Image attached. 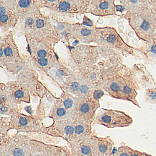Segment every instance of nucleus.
<instances>
[{"label": "nucleus", "mask_w": 156, "mask_h": 156, "mask_svg": "<svg viewBox=\"0 0 156 156\" xmlns=\"http://www.w3.org/2000/svg\"><path fill=\"white\" fill-rule=\"evenodd\" d=\"M136 50L146 62L156 65V33L148 41L143 43L140 47L136 48Z\"/></svg>", "instance_id": "cd10ccee"}, {"label": "nucleus", "mask_w": 156, "mask_h": 156, "mask_svg": "<svg viewBox=\"0 0 156 156\" xmlns=\"http://www.w3.org/2000/svg\"><path fill=\"white\" fill-rule=\"evenodd\" d=\"M34 117L39 120H41V121H43V120L46 117L45 116V101H44V98L40 99V103L39 105L37 106V109L35 113L33 114Z\"/></svg>", "instance_id": "c9c22d12"}, {"label": "nucleus", "mask_w": 156, "mask_h": 156, "mask_svg": "<svg viewBox=\"0 0 156 156\" xmlns=\"http://www.w3.org/2000/svg\"><path fill=\"white\" fill-rule=\"evenodd\" d=\"M140 81L136 72L135 67H127L126 71L125 80H124L122 91V99L130 101L134 105L140 108L137 101V91L140 89Z\"/></svg>", "instance_id": "ddd939ff"}, {"label": "nucleus", "mask_w": 156, "mask_h": 156, "mask_svg": "<svg viewBox=\"0 0 156 156\" xmlns=\"http://www.w3.org/2000/svg\"><path fill=\"white\" fill-rule=\"evenodd\" d=\"M73 121L74 133L72 137H80V136H91L93 135L91 124L87 121L80 119H72Z\"/></svg>", "instance_id": "2f4dec72"}, {"label": "nucleus", "mask_w": 156, "mask_h": 156, "mask_svg": "<svg viewBox=\"0 0 156 156\" xmlns=\"http://www.w3.org/2000/svg\"><path fill=\"white\" fill-rule=\"evenodd\" d=\"M48 117L55 121L64 119H71L72 113L63 106L61 98H56L53 101L51 109H50Z\"/></svg>", "instance_id": "c85d7f7f"}, {"label": "nucleus", "mask_w": 156, "mask_h": 156, "mask_svg": "<svg viewBox=\"0 0 156 156\" xmlns=\"http://www.w3.org/2000/svg\"><path fill=\"white\" fill-rule=\"evenodd\" d=\"M60 98H61L63 106L69 112H71V113H73V109H74L75 106L76 96H75V95H72V94L69 93H67V92L62 91V93Z\"/></svg>", "instance_id": "473e14b6"}, {"label": "nucleus", "mask_w": 156, "mask_h": 156, "mask_svg": "<svg viewBox=\"0 0 156 156\" xmlns=\"http://www.w3.org/2000/svg\"><path fill=\"white\" fill-rule=\"evenodd\" d=\"M89 0H58L56 5L49 9L51 18L62 19L66 16L74 15L75 14L89 13Z\"/></svg>", "instance_id": "6e6552de"}, {"label": "nucleus", "mask_w": 156, "mask_h": 156, "mask_svg": "<svg viewBox=\"0 0 156 156\" xmlns=\"http://www.w3.org/2000/svg\"><path fill=\"white\" fill-rule=\"evenodd\" d=\"M13 111H20V109L9 96L7 85L0 83V113L1 116H9Z\"/></svg>", "instance_id": "393cba45"}, {"label": "nucleus", "mask_w": 156, "mask_h": 156, "mask_svg": "<svg viewBox=\"0 0 156 156\" xmlns=\"http://www.w3.org/2000/svg\"><path fill=\"white\" fill-rule=\"evenodd\" d=\"M6 85L9 96L17 105H20L23 103H30L32 96L30 92L23 84L16 80H9Z\"/></svg>", "instance_id": "6ab92c4d"}, {"label": "nucleus", "mask_w": 156, "mask_h": 156, "mask_svg": "<svg viewBox=\"0 0 156 156\" xmlns=\"http://www.w3.org/2000/svg\"><path fill=\"white\" fill-rule=\"evenodd\" d=\"M10 125L9 130L15 129L17 133L30 134L41 132L43 129V121L34 116L26 115L20 111H13L9 116Z\"/></svg>", "instance_id": "0eeeda50"}, {"label": "nucleus", "mask_w": 156, "mask_h": 156, "mask_svg": "<svg viewBox=\"0 0 156 156\" xmlns=\"http://www.w3.org/2000/svg\"><path fill=\"white\" fill-rule=\"evenodd\" d=\"M89 13L99 17L117 15V6L112 0H91Z\"/></svg>", "instance_id": "aec40b11"}, {"label": "nucleus", "mask_w": 156, "mask_h": 156, "mask_svg": "<svg viewBox=\"0 0 156 156\" xmlns=\"http://www.w3.org/2000/svg\"><path fill=\"white\" fill-rule=\"evenodd\" d=\"M43 133L51 137L65 139L68 142L74 133L73 121L72 119H64L55 121L51 126L46 127L43 124Z\"/></svg>", "instance_id": "dca6fc26"}, {"label": "nucleus", "mask_w": 156, "mask_h": 156, "mask_svg": "<svg viewBox=\"0 0 156 156\" xmlns=\"http://www.w3.org/2000/svg\"><path fill=\"white\" fill-rule=\"evenodd\" d=\"M55 21V35L58 41H61L66 45L69 46L70 40L72 39V23L58 18H51Z\"/></svg>", "instance_id": "bb28decb"}, {"label": "nucleus", "mask_w": 156, "mask_h": 156, "mask_svg": "<svg viewBox=\"0 0 156 156\" xmlns=\"http://www.w3.org/2000/svg\"><path fill=\"white\" fill-rule=\"evenodd\" d=\"M13 156H30L31 137L27 135L17 133L8 137Z\"/></svg>", "instance_id": "f3484780"}, {"label": "nucleus", "mask_w": 156, "mask_h": 156, "mask_svg": "<svg viewBox=\"0 0 156 156\" xmlns=\"http://www.w3.org/2000/svg\"><path fill=\"white\" fill-rule=\"evenodd\" d=\"M132 149L133 148L128 147V146H122V147H119L117 149V150L111 156H130Z\"/></svg>", "instance_id": "4c0bfd02"}, {"label": "nucleus", "mask_w": 156, "mask_h": 156, "mask_svg": "<svg viewBox=\"0 0 156 156\" xmlns=\"http://www.w3.org/2000/svg\"><path fill=\"white\" fill-rule=\"evenodd\" d=\"M80 87H81V80L77 71L73 70V73L66 80L65 82L60 86L62 91L67 92L72 95L78 96Z\"/></svg>", "instance_id": "c756f323"}, {"label": "nucleus", "mask_w": 156, "mask_h": 156, "mask_svg": "<svg viewBox=\"0 0 156 156\" xmlns=\"http://www.w3.org/2000/svg\"><path fill=\"white\" fill-rule=\"evenodd\" d=\"M130 156H151V155H150L148 154L145 153H143V152L135 150L132 149Z\"/></svg>", "instance_id": "58836bf2"}, {"label": "nucleus", "mask_w": 156, "mask_h": 156, "mask_svg": "<svg viewBox=\"0 0 156 156\" xmlns=\"http://www.w3.org/2000/svg\"><path fill=\"white\" fill-rule=\"evenodd\" d=\"M4 70L8 75L13 76L15 80L24 85L29 90L33 98H46L54 101L56 98L48 88L46 84L39 80L38 72L30 64L27 55L22 54V59L17 62L7 66Z\"/></svg>", "instance_id": "f03ea898"}, {"label": "nucleus", "mask_w": 156, "mask_h": 156, "mask_svg": "<svg viewBox=\"0 0 156 156\" xmlns=\"http://www.w3.org/2000/svg\"><path fill=\"white\" fill-rule=\"evenodd\" d=\"M14 4L20 19L41 13V0H14Z\"/></svg>", "instance_id": "412c9836"}, {"label": "nucleus", "mask_w": 156, "mask_h": 156, "mask_svg": "<svg viewBox=\"0 0 156 156\" xmlns=\"http://www.w3.org/2000/svg\"><path fill=\"white\" fill-rule=\"evenodd\" d=\"M30 156H71V150L67 146L46 144L31 138Z\"/></svg>", "instance_id": "2eb2a0df"}, {"label": "nucleus", "mask_w": 156, "mask_h": 156, "mask_svg": "<svg viewBox=\"0 0 156 156\" xmlns=\"http://www.w3.org/2000/svg\"><path fill=\"white\" fill-rule=\"evenodd\" d=\"M27 41V51L34 59H43L56 55L55 50L51 49L45 43L33 41Z\"/></svg>", "instance_id": "a878e982"}, {"label": "nucleus", "mask_w": 156, "mask_h": 156, "mask_svg": "<svg viewBox=\"0 0 156 156\" xmlns=\"http://www.w3.org/2000/svg\"><path fill=\"white\" fill-rule=\"evenodd\" d=\"M94 43L100 48L119 52L125 57L131 55L137 59H142L135 48L128 45L115 28L97 27V36Z\"/></svg>", "instance_id": "7ed1b4c3"}, {"label": "nucleus", "mask_w": 156, "mask_h": 156, "mask_svg": "<svg viewBox=\"0 0 156 156\" xmlns=\"http://www.w3.org/2000/svg\"><path fill=\"white\" fill-rule=\"evenodd\" d=\"M27 57L30 64L35 68L36 71L44 76H47L52 68L56 66L61 61L57 54L43 59H34L29 54H27Z\"/></svg>", "instance_id": "4be33fe9"}, {"label": "nucleus", "mask_w": 156, "mask_h": 156, "mask_svg": "<svg viewBox=\"0 0 156 156\" xmlns=\"http://www.w3.org/2000/svg\"><path fill=\"white\" fill-rule=\"evenodd\" d=\"M120 4L125 9V13L122 15L125 19L143 13L151 7V1L147 0H121Z\"/></svg>", "instance_id": "b1692460"}, {"label": "nucleus", "mask_w": 156, "mask_h": 156, "mask_svg": "<svg viewBox=\"0 0 156 156\" xmlns=\"http://www.w3.org/2000/svg\"><path fill=\"white\" fill-rule=\"evenodd\" d=\"M81 87L78 96L89 97L96 88H97L100 77V68L98 65L83 67L77 70Z\"/></svg>", "instance_id": "9b49d317"}, {"label": "nucleus", "mask_w": 156, "mask_h": 156, "mask_svg": "<svg viewBox=\"0 0 156 156\" xmlns=\"http://www.w3.org/2000/svg\"><path fill=\"white\" fill-rule=\"evenodd\" d=\"M97 139V155L111 156L113 154L114 142L109 136L100 137L96 136Z\"/></svg>", "instance_id": "7c9ffc66"}, {"label": "nucleus", "mask_w": 156, "mask_h": 156, "mask_svg": "<svg viewBox=\"0 0 156 156\" xmlns=\"http://www.w3.org/2000/svg\"><path fill=\"white\" fill-rule=\"evenodd\" d=\"M9 135L5 137H0V156H13L8 139Z\"/></svg>", "instance_id": "72a5a7b5"}, {"label": "nucleus", "mask_w": 156, "mask_h": 156, "mask_svg": "<svg viewBox=\"0 0 156 156\" xmlns=\"http://www.w3.org/2000/svg\"><path fill=\"white\" fill-rule=\"evenodd\" d=\"M133 123V118L125 112L102 109L96 116L93 124L101 125L109 129H113L127 127Z\"/></svg>", "instance_id": "423d86ee"}, {"label": "nucleus", "mask_w": 156, "mask_h": 156, "mask_svg": "<svg viewBox=\"0 0 156 156\" xmlns=\"http://www.w3.org/2000/svg\"><path fill=\"white\" fill-rule=\"evenodd\" d=\"M19 17L15 9L14 0L0 1V28L4 33L10 31L17 26Z\"/></svg>", "instance_id": "4468645a"}, {"label": "nucleus", "mask_w": 156, "mask_h": 156, "mask_svg": "<svg viewBox=\"0 0 156 156\" xmlns=\"http://www.w3.org/2000/svg\"><path fill=\"white\" fill-rule=\"evenodd\" d=\"M96 135L71 137L67 142L71 156H97Z\"/></svg>", "instance_id": "f8f14e48"}, {"label": "nucleus", "mask_w": 156, "mask_h": 156, "mask_svg": "<svg viewBox=\"0 0 156 156\" xmlns=\"http://www.w3.org/2000/svg\"><path fill=\"white\" fill-rule=\"evenodd\" d=\"M97 27H88L81 23H72V39L79 41L81 44L89 45L95 43Z\"/></svg>", "instance_id": "a211bd4d"}, {"label": "nucleus", "mask_w": 156, "mask_h": 156, "mask_svg": "<svg viewBox=\"0 0 156 156\" xmlns=\"http://www.w3.org/2000/svg\"><path fill=\"white\" fill-rule=\"evenodd\" d=\"M145 102L152 104H156V85L155 87L146 88L145 91Z\"/></svg>", "instance_id": "e433bc0d"}, {"label": "nucleus", "mask_w": 156, "mask_h": 156, "mask_svg": "<svg viewBox=\"0 0 156 156\" xmlns=\"http://www.w3.org/2000/svg\"><path fill=\"white\" fill-rule=\"evenodd\" d=\"M22 59V54L15 40L13 31H10L0 37V67L5 68Z\"/></svg>", "instance_id": "1a4fd4ad"}, {"label": "nucleus", "mask_w": 156, "mask_h": 156, "mask_svg": "<svg viewBox=\"0 0 156 156\" xmlns=\"http://www.w3.org/2000/svg\"><path fill=\"white\" fill-rule=\"evenodd\" d=\"M100 107L99 101L91 97L77 96L72 119L83 120L92 125L96 118V113Z\"/></svg>", "instance_id": "9d476101"}, {"label": "nucleus", "mask_w": 156, "mask_h": 156, "mask_svg": "<svg viewBox=\"0 0 156 156\" xmlns=\"http://www.w3.org/2000/svg\"><path fill=\"white\" fill-rule=\"evenodd\" d=\"M69 48V67L77 71L83 67L97 65L100 60V49L97 46L79 44Z\"/></svg>", "instance_id": "20e7f679"}, {"label": "nucleus", "mask_w": 156, "mask_h": 156, "mask_svg": "<svg viewBox=\"0 0 156 156\" xmlns=\"http://www.w3.org/2000/svg\"><path fill=\"white\" fill-rule=\"evenodd\" d=\"M126 20L143 43L148 41L156 33V12L152 7L140 14L132 15Z\"/></svg>", "instance_id": "39448f33"}, {"label": "nucleus", "mask_w": 156, "mask_h": 156, "mask_svg": "<svg viewBox=\"0 0 156 156\" xmlns=\"http://www.w3.org/2000/svg\"><path fill=\"white\" fill-rule=\"evenodd\" d=\"M9 125H10V118L9 117H0V137H5L9 135Z\"/></svg>", "instance_id": "f704fd0d"}, {"label": "nucleus", "mask_w": 156, "mask_h": 156, "mask_svg": "<svg viewBox=\"0 0 156 156\" xmlns=\"http://www.w3.org/2000/svg\"><path fill=\"white\" fill-rule=\"evenodd\" d=\"M13 33L24 35L26 41L45 43L53 50L55 44L58 43L55 35V24L51 16L42 13L20 19Z\"/></svg>", "instance_id": "f257e3e1"}, {"label": "nucleus", "mask_w": 156, "mask_h": 156, "mask_svg": "<svg viewBox=\"0 0 156 156\" xmlns=\"http://www.w3.org/2000/svg\"><path fill=\"white\" fill-rule=\"evenodd\" d=\"M73 70H72L69 65L60 61L56 66L50 70L47 76L54 85L60 87V86L73 73Z\"/></svg>", "instance_id": "5701e85b"}]
</instances>
